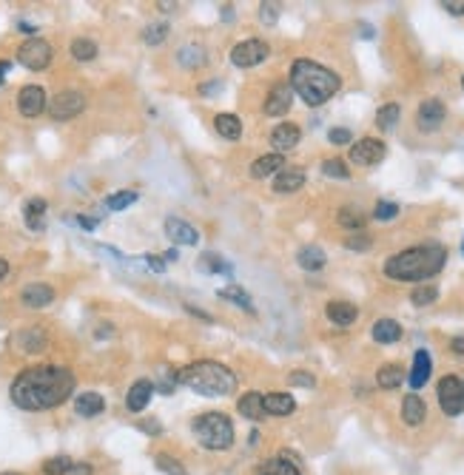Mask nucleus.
<instances>
[{
    "label": "nucleus",
    "instance_id": "f257e3e1",
    "mask_svg": "<svg viewBox=\"0 0 464 475\" xmlns=\"http://www.w3.org/2000/svg\"><path fill=\"white\" fill-rule=\"evenodd\" d=\"M71 393H74V373L69 367H57V364L29 367L9 387L12 402L29 413L52 410V407L63 404Z\"/></svg>",
    "mask_w": 464,
    "mask_h": 475
},
{
    "label": "nucleus",
    "instance_id": "f03ea898",
    "mask_svg": "<svg viewBox=\"0 0 464 475\" xmlns=\"http://www.w3.org/2000/svg\"><path fill=\"white\" fill-rule=\"evenodd\" d=\"M447 262V250L442 245H416L385 262V276L396 282H421L436 276Z\"/></svg>",
    "mask_w": 464,
    "mask_h": 475
},
{
    "label": "nucleus",
    "instance_id": "7ed1b4c3",
    "mask_svg": "<svg viewBox=\"0 0 464 475\" xmlns=\"http://www.w3.org/2000/svg\"><path fill=\"white\" fill-rule=\"evenodd\" d=\"M339 89L342 77L314 60H297L290 66V92H297L300 100H305L308 106L328 103Z\"/></svg>",
    "mask_w": 464,
    "mask_h": 475
},
{
    "label": "nucleus",
    "instance_id": "20e7f679",
    "mask_svg": "<svg viewBox=\"0 0 464 475\" xmlns=\"http://www.w3.org/2000/svg\"><path fill=\"white\" fill-rule=\"evenodd\" d=\"M177 381H183L188 390L208 396V399H223L237 390V376L225 364L211 362V359H202V362H194L177 370Z\"/></svg>",
    "mask_w": 464,
    "mask_h": 475
},
{
    "label": "nucleus",
    "instance_id": "39448f33",
    "mask_svg": "<svg viewBox=\"0 0 464 475\" xmlns=\"http://www.w3.org/2000/svg\"><path fill=\"white\" fill-rule=\"evenodd\" d=\"M194 436L205 450H228L234 444V421L225 413H202L194 418Z\"/></svg>",
    "mask_w": 464,
    "mask_h": 475
},
{
    "label": "nucleus",
    "instance_id": "423d86ee",
    "mask_svg": "<svg viewBox=\"0 0 464 475\" xmlns=\"http://www.w3.org/2000/svg\"><path fill=\"white\" fill-rule=\"evenodd\" d=\"M268 55H271V46H268V43L260 40V37H251V40L237 43V46L231 49V63H234L237 69H254V66L265 63Z\"/></svg>",
    "mask_w": 464,
    "mask_h": 475
},
{
    "label": "nucleus",
    "instance_id": "0eeeda50",
    "mask_svg": "<svg viewBox=\"0 0 464 475\" xmlns=\"http://www.w3.org/2000/svg\"><path fill=\"white\" fill-rule=\"evenodd\" d=\"M52 57H55V49L49 46L43 37H29L23 46L17 49V60L26 69H31V71H43L52 63Z\"/></svg>",
    "mask_w": 464,
    "mask_h": 475
},
{
    "label": "nucleus",
    "instance_id": "6e6552de",
    "mask_svg": "<svg viewBox=\"0 0 464 475\" xmlns=\"http://www.w3.org/2000/svg\"><path fill=\"white\" fill-rule=\"evenodd\" d=\"M436 393H439V407H442L444 416L464 413V384H461V378L444 376L439 381V387H436Z\"/></svg>",
    "mask_w": 464,
    "mask_h": 475
},
{
    "label": "nucleus",
    "instance_id": "1a4fd4ad",
    "mask_svg": "<svg viewBox=\"0 0 464 475\" xmlns=\"http://www.w3.org/2000/svg\"><path fill=\"white\" fill-rule=\"evenodd\" d=\"M46 108H49L52 120H71V117H77L83 108H86V97H83V92L66 89V92L55 94Z\"/></svg>",
    "mask_w": 464,
    "mask_h": 475
},
{
    "label": "nucleus",
    "instance_id": "9d476101",
    "mask_svg": "<svg viewBox=\"0 0 464 475\" xmlns=\"http://www.w3.org/2000/svg\"><path fill=\"white\" fill-rule=\"evenodd\" d=\"M385 154H388L385 143L376 140V137H362V140H356L351 146V159L356 165H379L385 159Z\"/></svg>",
    "mask_w": 464,
    "mask_h": 475
},
{
    "label": "nucleus",
    "instance_id": "9b49d317",
    "mask_svg": "<svg viewBox=\"0 0 464 475\" xmlns=\"http://www.w3.org/2000/svg\"><path fill=\"white\" fill-rule=\"evenodd\" d=\"M46 106H49V100H46V92L40 89V85H23V89H20V94H17V108H20L23 117L43 114Z\"/></svg>",
    "mask_w": 464,
    "mask_h": 475
},
{
    "label": "nucleus",
    "instance_id": "f8f14e48",
    "mask_svg": "<svg viewBox=\"0 0 464 475\" xmlns=\"http://www.w3.org/2000/svg\"><path fill=\"white\" fill-rule=\"evenodd\" d=\"M290 103H293V92H290V85L288 83H276L274 89L268 92V97H265V114L268 117H282V114H288L290 111Z\"/></svg>",
    "mask_w": 464,
    "mask_h": 475
},
{
    "label": "nucleus",
    "instance_id": "ddd939ff",
    "mask_svg": "<svg viewBox=\"0 0 464 475\" xmlns=\"http://www.w3.org/2000/svg\"><path fill=\"white\" fill-rule=\"evenodd\" d=\"M444 103L442 100H425L419 106V114H416V122H419V128L421 132H436V128L444 122Z\"/></svg>",
    "mask_w": 464,
    "mask_h": 475
},
{
    "label": "nucleus",
    "instance_id": "4468645a",
    "mask_svg": "<svg viewBox=\"0 0 464 475\" xmlns=\"http://www.w3.org/2000/svg\"><path fill=\"white\" fill-rule=\"evenodd\" d=\"M300 137H302V132L293 122H279L276 128H274V134H271V146H274V154H285V151H290V148H297L300 146Z\"/></svg>",
    "mask_w": 464,
    "mask_h": 475
},
{
    "label": "nucleus",
    "instance_id": "2eb2a0df",
    "mask_svg": "<svg viewBox=\"0 0 464 475\" xmlns=\"http://www.w3.org/2000/svg\"><path fill=\"white\" fill-rule=\"evenodd\" d=\"M302 185H305V171L297 168V165H285L274 177V191L276 194H293V191H300Z\"/></svg>",
    "mask_w": 464,
    "mask_h": 475
},
{
    "label": "nucleus",
    "instance_id": "dca6fc26",
    "mask_svg": "<svg viewBox=\"0 0 464 475\" xmlns=\"http://www.w3.org/2000/svg\"><path fill=\"white\" fill-rule=\"evenodd\" d=\"M20 302L26 308H49L55 302V288L43 285V282H34V285H26L23 293H20Z\"/></svg>",
    "mask_w": 464,
    "mask_h": 475
},
{
    "label": "nucleus",
    "instance_id": "f3484780",
    "mask_svg": "<svg viewBox=\"0 0 464 475\" xmlns=\"http://www.w3.org/2000/svg\"><path fill=\"white\" fill-rule=\"evenodd\" d=\"M151 396H154V384H151L148 378H140V381H134V384L129 387V396H125V407H129L132 413H143V410L148 407Z\"/></svg>",
    "mask_w": 464,
    "mask_h": 475
},
{
    "label": "nucleus",
    "instance_id": "a211bd4d",
    "mask_svg": "<svg viewBox=\"0 0 464 475\" xmlns=\"http://www.w3.org/2000/svg\"><path fill=\"white\" fill-rule=\"evenodd\" d=\"M165 236L171 239L174 245H197V242H199V231L191 228V225L183 222V220H174V217L165 220Z\"/></svg>",
    "mask_w": 464,
    "mask_h": 475
},
{
    "label": "nucleus",
    "instance_id": "6ab92c4d",
    "mask_svg": "<svg viewBox=\"0 0 464 475\" xmlns=\"http://www.w3.org/2000/svg\"><path fill=\"white\" fill-rule=\"evenodd\" d=\"M430 370H433L430 353H428V350H416V356H413V367H410V376H407V381H410L413 390H419V387H425V384H428Z\"/></svg>",
    "mask_w": 464,
    "mask_h": 475
},
{
    "label": "nucleus",
    "instance_id": "aec40b11",
    "mask_svg": "<svg viewBox=\"0 0 464 475\" xmlns=\"http://www.w3.org/2000/svg\"><path fill=\"white\" fill-rule=\"evenodd\" d=\"M285 168V157L282 154H265L260 159L251 162V177L254 180H265V177H276Z\"/></svg>",
    "mask_w": 464,
    "mask_h": 475
},
{
    "label": "nucleus",
    "instance_id": "412c9836",
    "mask_svg": "<svg viewBox=\"0 0 464 475\" xmlns=\"http://www.w3.org/2000/svg\"><path fill=\"white\" fill-rule=\"evenodd\" d=\"M325 316H328L333 325L348 327V325H353V322H356L359 311H356V305H351V302H328Z\"/></svg>",
    "mask_w": 464,
    "mask_h": 475
},
{
    "label": "nucleus",
    "instance_id": "4be33fe9",
    "mask_svg": "<svg viewBox=\"0 0 464 475\" xmlns=\"http://www.w3.org/2000/svg\"><path fill=\"white\" fill-rule=\"evenodd\" d=\"M237 410L242 413V418H251V421H262V418H265L262 393H257V390L242 393V396H239V402H237Z\"/></svg>",
    "mask_w": 464,
    "mask_h": 475
},
{
    "label": "nucleus",
    "instance_id": "5701e85b",
    "mask_svg": "<svg viewBox=\"0 0 464 475\" xmlns=\"http://www.w3.org/2000/svg\"><path fill=\"white\" fill-rule=\"evenodd\" d=\"M262 407L271 416H290L293 410H297V402H293V396H288V393H265Z\"/></svg>",
    "mask_w": 464,
    "mask_h": 475
},
{
    "label": "nucleus",
    "instance_id": "b1692460",
    "mask_svg": "<svg viewBox=\"0 0 464 475\" xmlns=\"http://www.w3.org/2000/svg\"><path fill=\"white\" fill-rule=\"evenodd\" d=\"M15 344L23 353H40V350L46 348V333L40 330V327H29V330L15 336Z\"/></svg>",
    "mask_w": 464,
    "mask_h": 475
},
{
    "label": "nucleus",
    "instance_id": "393cba45",
    "mask_svg": "<svg viewBox=\"0 0 464 475\" xmlns=\"http://www.w3.org/2000/svg\"><path fill=\"white\" fill-rule=\"evenodd\" d=\"M23 217H26V225L31 231H43V225H46V199H40V197L29 199L23 205Z\"/></svg>",
    "mask_w": 464,
    "mask_h": 475
},
{
    "label": "nucleus",
    "instance_id": "a878e982",
    "mask_svg": "<svg viewBox=\"0 0 464 475\" xmlns=\"http://www.w3.org/2000/svg\"><path fill=\"white\" fill-rule=\"evenodd\" d=\"M402 418H405V424H410V427H419L421 421L428 418V407H425V402H421L416 393H413V396H405V402H402Z\"/></svg>",
    "mask_w": 464,
    "mask_h": 475
},
{
    "label": "nucleus",
    "instance_id": "bb28decb",
    "mask_svg": "<svg viewBox=\"0 0 464 475\" xmlns=\"http://www.w3.org/2000/svg\"><path fill=\"white\" fill-rule=\"evenodd\" d=\"M74 410H77V416H83V418H92V416H100V413L106 410V402H103L100 393H80V396L74 399Z\"/></svg>",
    "mask_w": 464,
    "mask_h": 475
},
{
    "label": "nucleus",
    "instance_id": "cd10ccee",
    "mask_svg": "<svg viewBox=\"0 0 464 475\" xmlns=\"http://www.w3.org/2000/svg\"><path fill=\"white\" fill-rule=\"evenodd\" d=\"M214 128H217V134L225 137V140H239L242 137V120L237 114H217Z\"/></svg>",
    "mask_w": 464,
    "mask_h": 475
},
{
    "label": "nucleus",
    "instance_id": "c85d7f7f",
    "mask_svg": "<svg viewBox=\"0 0 464 475\" xmlns=\"http://www.w3.org/2000/svg\"><path fill=\"white\" fill-rule=\"evenodd\" d=\"M373 339L379 344H393V341L402 339V325L396 319H379L373 325Z\"/></svg>",
    "mask_w": 464,
    "mask_h": 475
},
{
    "label": "nucleus",
    "instance_id": "c756f323",
    "mask_svg": "<svg viewBox=\"0 0 464 475\" xmlns=\"http://www.w3.org/2000/svg\"><path fill=\"white\" fill-rule=\"evenodd\" d=\"M257 475H302L300 472V467L293 464V461H288V458H268V461H262L260 467H257Z\"/></svg>",
    "mask_w": 464,
    "mask_h": 475
},
{
    "label": "nucleus",
    "instance_id": "7c9ffc66",
    "mask_svg": "<svg viewBox=\"0 0 464 475\" xmlns=\"http://www.w3.org/2000/svg\"><path fill=\"white\" fill-rule=\"evenodd\" d=\"M297 262H300V268H305V271H322V268H325V250H322L319 245H305V248H300V253H297Z\"/></svg>",
    "mask_w": 464,
    "mask_h": 475
},
{
    "label": "nucleus",
    "instance_id": "2f4dec72",
    "mask_svg": "<svg viewBox=\"0 0 464 475\" xmlns=\"http://www.w3.org/2000/svg\"><path fill=\"white\" fill-rule=\"evenodd\" d=\"M376 381H379L382 390H396V387L405 381V370L399 364H382L379 373H376Z\"/></svg>",
    "mask_w": 464,
    "mask_h": 475
},
{
    "label": "nucleus",
    "instance_id": "473e14b6",
    "mask_svg": "<svg viewBox=\"0 0 464 475\" xmlns=\"http://www.w3.org/2000/svg\"><path fill=\"white\" fill-rule=\"evenodd\" d=\"M217 296H220V299H225V302H234L237 308H242V311H248V313H254V302H251L248 290H242L239 285L220 288V290H217Z\"/></svg>",
    "mask_w": 464,
    "mask_h": 475
},
{
    "label": "nucleus",
    "instance_id": "72a5a7b5",
    "mask_svg": "<svg viewBox=\"0 0 464 475\" xmlns=\"http://www.w3.org/2000/svg\"><path fill=\"white\" fill-rule=\"evenodd\" d=\"M71 57L80 60V63L94 60V57H97V43L89 40V37H77V40H71Z\"/></svg>",
    "mask_w": 464,
    "mask_h": 475
},
{
    "label": "nucleus",
    "instance_id": "f704fd0d",
    "mask_svg": "<svg viewBox=\"0 0 464 475\" xmlns=\"http://www.w3.org/2000/svg\"><path fill=\"white\" fill-rule=\"evenodd\" d=\"M399 117H402V108L396 103H388V106H382L376 111V125L382 128V132H391V128L399 122Z\"/></svg>",
    "mask_w": 464,
    "mask_h": 475
},
{
    "label": "nucleus",
    "instance_id": "c9c22d12",
    "mask_svg": "<svg viewBox=\"0 0 464 475\" xmlns=\"http://www.w3.org/2000/svg\"><path fill=\"white\" fill-rule=\"evenodd\" d=\"M436 299H439V288L436 285H421V288H416L410 293V302H413L416 308H428V305H433Z\"/></svg>",
    "mask_w": 464,
    "mask_h": 475
},
{
    "label": "nucleus",
    "instance_id": "e433bc0d",
    "mask_svg": "<svg viewBox=\"0 0 464 475\" xmlns=\"http://www.w3.org/2000/svg\"><path fill=\"white\" fill-rule=\"evenodd\" d=\"M336 220H339V225L348 228V231H359V228H365V220H367V217H365L362 211H356V208H342Z\"/></svg>",
    "mask_w": 464,
    "mask_h": 475
},
{
    "label": "nucleus",
    "instance_id": "4c0bfd02",
    "mask_svg": "<svg viewBox=\"0 0 464 475\" xmlns=\"http://www.w3.org/2000/svg\"><path fill=\"white\" fill-rule=\"evenodd\" d=\"M177 60L185 66V69H197V66H205V49L202 46H185L180 49Z\"/></svg>",
    "mask_w": 464,
    "mask_h": 475
},
{
    "label": "nucleus",
    "instance_id": "58836bf2",
    "mask_svg": "<svg viewBox=\"0 0 464 475\" xmlns=\"http://www.w3.org/2000/svg\"><path fill=\"white\" fill-rule=\"evenodd\" d=\"M71 467H74V461H71L69 455H55V458H49V461L43 464V472H46V475H69Z\"/></svg>",
    "mask_w": 464,
    "mask_h": 475
},
{
    "label": "nucleus",
    "instance_id": "ea45409f",
    "mask_svg": "<svg viewBox=\"0 0 464 475\" xmlns=\"http://www.w3.org/2000/svg\"><path fill=\"white\" fill-rule=\"evenodd\" d=\"M132 202H137V191H117V194L106 197V208L108 211H122V208H129Z\"/></svg>",
    "mask_w": 464,
    "mask_h": 475
},
{
    "label": "nucleus",
    "instance_id": "a19ab883",
    "mask_svg": "<svg viewBox=\"0 0 464 475\" xmlns=\"http://www.w3.org/2000/svg\"><path fill=\"white\" fill-rule=\"evenodd\" d=\"M322 174H325V177H333V180H348V177H351V168H348L342 159H325V162H322Z\"/></svg>",
    "mask_w": 464,
    "mask_h": 475
},
{
    "label": "nucleus",
    "instance_id": "79ce46f5",
    "mask_svg": "<svg viewBox=\"0 0 464 475\" xmlns=\"http://www.w3.org/2000/svg\"><path fill=\"white\" fill-rule=\"evenodd\" d=\"M199 268H202L205 274H228V271H231V268L223 262V256H217V253H202Z\"/></svg>",
    "mask_w": 464,
    "mask_h": 475
},
{
    "label": "nucleus",
    "instance_id": "37998d69",
    "mask_svg": "<svg viewBox=\"0 0 464 475\" xmlns=\"http://www.w3.org/2000/svg\"><path fill=\"white\" fill-rule=\"evenodd\" d=\"M157 467H160L165 475H185L183 464H180L174 455H168V453H160V455H157Z\"/></svg>",
    "mask_w": 464,
    "mask_h": 475
},
{
    "label": "nucleus",
    "instance_id": "c03bdc74",
    "mask_svg": "<svg viewBox=\"0 0 464 475\" xmlns=\"http://www.w3.org/2000/svg\"><path fill=\"white\" fill-rule=\"evenodd\" d=\"M165 34H168V23H154V26H148V29H146L143 40L148 43V46H157V43H162V40H165Z\"/></svg>",
    "mask_w": 464,
    "mask_h": 475
},
{
    "label": "nucleus",
    "instance_id": "a18cd8bd",
    "mask_svg": "<svg viewBox=\"0 0 464 475\" xmlns=\"http://www.w3.org/2000/svg\"><path fill=\"white\" fill-rule=\"evenodd\" d=\"M396 213H399V205L396 202H376V208H373V217L376 220H382V222H388V220H393L396 217Z\"/></svg>",
    "mask_w": 464,
    "mask_h": 475
},
{
    "label": "nucleus",
    "instance_id": "49530a36",
    "mask_svg": "<svg viewBox=\"0 0 464 475\" xmlns=\"http://www.w3.org/2000/svg\"><path fill=\"white\" fill-rule=\"evenodd\" d=\"M345 245H348L351 250H367L373 242H370V236H367L365 231H353V234L345 239Z\"/></svg>",
    "mask_w": 464,
    "mask_h": 475
},
{
    "label": "nucleus",
    "instance_id": "de8ad7c7",
    "mask_svg": "<svg viewBox=\"0 0 464 475\" xmlns=\"http://www.w3.org/2000/svg\"><path fill=\"white\" fill-rule=\"evenodd\" d=\"M328 140H330L333 146H351V143H353V134L348 132V128H330Z\"/></svg>",
    "mask_w": 464,
    "mask_h": 475
},
{
    "label": "nucleus",
    "instance_id": "09e8293b",
    "mask_svg": "<svg viewBox=\"0 0 464 475\" xmlns=\"http://www.w3.org/2000/svg\"><path fill=\"white\" fill-rule=\"evenodd\" d=\"M288 381H290L293 387H314V384H316V378H314L308 370H293V373L288 376Z\"/></svg>",
    "mask_w": 464,
    "mask_h": 475
},
{
    "label": "nucleus",
    "instance_id": "8fccbe9b",
    "mask_svg": "<svg viewBox=\"0 0 464 475\" xmlns=\"http://www.w3.org/2000/svg\"><path fill=\"white\" fill-rule=\"evenodd\" d=\"M276 17H279V6H276V3H262V6H260V20H262V23L271 26V23H276Z\"/></svg>",
    "mask_w": 464,
    "mask_h": 475
},
{
    "label": "nucleus",
    "instance_id": "3c124183",
    "mask_svg": "<svg viewBox=\"0 0 464 475\" xmlns=\"http://www.w3.org/2000/svg\"><path fill=\"white\" fill-rule=\"evenodd\" d=\"M146 265H148L154 274H162V271H165V259L157 256V253H146Z\"/></svg>",
    "mask_w": 464,
    "mask_h": 475
},
{
    "label": "nucleus",
    "instance_id": "603ef678",
    "mask_svg": "<svg viewBox=\"0 0 464 475\" xmlns=\"http://www.w3.org/2000/svg\"><path fill=\"white\" fill-rule=\"evenodd\" d=\"M442 9H447L450 15H464V0H444V3H442Z\"/></svg>",
    "mask_w": 464,
    "mask_h": 475
},
{
    "label": "nucleus",
    "instance_id": "864d4df0",
    "mask_svg": "<svg viewBox=\"0 0 464 475\" xmlns=\"http://www.w3.org/2000/svg\"><path fill=\"white\" fill-rule=\"evenodd\" d=\"M69 475H92V464H86V461H77L74 467H71V472Z\"/></svg>",
    "mask_w": 464,
    "mask_h": 475
},
{
    "label": "nucleus",
    "instance_id": "5fc2aeb1",
    "mask_svg": "<svg viewBox=\"0 0 464 475\" xmlns=\"http://www.w3.org/2000/svg\"><path fill=\"white\" fill-rule=\"evenodd\" d=\"M450 350L458 353V356H464V336H456V339L450 341Z\"/></svg>",
    "mask_w": 464,
    "mask_h": 475
},
{
    "label": "nucleus",
    "instance_id": "6e6d98bb",
    "mask_svg": "<svg viewBox=\"0 0 464 475\" xmlns=\"http://www.w3.org/2000/svg\"><path fill=\"white\" fill-rule=\"evenodd\" d=\"M77 222L86 228V231H92V228H97V220H89V217H77Z\"/></svg>",
    "mask_w": 464,
    "mask_h": 475
},
{
    "label": "nucleus",
    "instance_id": "4d7b16f0",
    "mask_svg": "<svg viewBox=\"0 0 464 475\" xmlns=\"http://www.w3.org/2000/svg\"><path fill=\"white\" fill-rule=\"evenodd\" d=\"M162 259H165V262H177V259H180L177 248H171V250H165V253H162Z\"/></svg>",
    "mask_w": 464,
    "mask_h": 475
},
{
    "label": "nucleus",
    "instance_id": "13d9d810",
    "mask_svg": "<svg viewBox=\"0 0 464 475\" xmlns=\"http://www.w3.org/2000/svg\"><path fill=\"white\" fill-rule=\"evenodd\" d=\"M9 69H12V63H9V60H0V83H3V80H6Z\"/></svg>",
    "mask_w": 464,
    "mask_h": 475
},
{
    "label": "nucleus",
    "instance_id": "bf43d9fd",
    "mask_svg": "<svg viewBox=\"0 0 464 475\" xmlns=\"http://www.w3.org/2000/svg\"><path fill=\"white\" fill-rule=\"evenodd\" d=\"M6 274H9V262H6V259H3V256H0V279H3Z\"/></svg>",
    "mask_w": 464,
    "mask_h": 475
},
{
    "label": "nucleus",
    "instance_id": "052dcab7",
    "mask_svg": "<svg viewBox=\"0 0 464 475\" xmlns=\"http://www.w3.org/2000/svg\"><path fill=\"white\" fill-rule=\"evenodd\" d=\"M20 29H23L26 34H34V26H29V23H20Z\"/></svg>",
    "mask_w": 464,
    "mask_h": 475
},
{
    "label": "nucleus",
    "instance_id": "680f3d73",
    "mask_svg": "<svg viewBox=\"0 0 464 475\" xmlns=\"http://www.w3.org/2000/svg\"><path fill=\"white\" fill-rule=\"evenodd\" d=\"M3 475H20V472H3Z\"/></svg>",
    "mask_w": 464,
    "mask_h": 475
},
{
    "label": "nucleus",
    "instance_id": "e2e57ef3",
    "mask_svg": "<svg viewBox=\"0 0 464 475\" xmlns=\"http://www.w3.org/2000/svg\"><path fill=\"white\" fill-rule=\"evenodd\" d=\"M461 89H464V77H461Z\"/></svg>",
    "mask_w": 464,
    "mask_h": 475
}]
</instances>
